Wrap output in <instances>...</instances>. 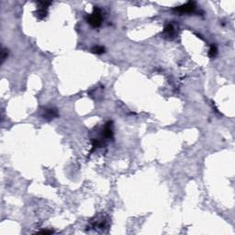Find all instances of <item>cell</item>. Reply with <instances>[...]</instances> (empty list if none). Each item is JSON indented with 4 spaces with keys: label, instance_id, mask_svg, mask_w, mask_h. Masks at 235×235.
<instances>
[{
    "label": "cell",
    "instance_id": "9c48e42d",
    "mask_svg": "<svg viewBox=\"0 0 235 235\" xmlns=\"http://www.w3.org/2000/svg\"><path fill=\"white\" fill-rule=\"evenodd\" d=\"M1 53H2V56H1V63L3 64V63L6 61V59H8V56H9V50L6 49V48H3Z\"/></svg>",
    "mask_w": 235,
    "mask_h": 235
},
{
    "label": "cell",
    "instance_id": "30bf717a",
    "mask_svg": "<svg viewBox=\"0 0 235 235\" xmlns=\"http://www.w3.org/2000/svg\"><path fill=\"white\" fill-rule=\"evenodd\" d=\"M40 232H41V233H44V234H51V233H53V231H52V230H41Z\"/></svg>",
    "mask_w": 235,
    "mask_h": 235
},
{
    "label": "cell",
    "instance_id": "ba28073f",
    "mask_svg": "<svg viewBox=\"0 0 235 235\" xmlns=\"http://www.w3.org/2000/svg\"><path fill=\"white\" fill-rule=\"evenodd\" d=\"M92 52L96 54H102L103 53H105V48L102 46H95L92 48Z\"/></svg>",
    "mask_w": 235,
    "mask_h": 235
},
{
    "label": "cell",
    "instance_id": "8992f818",
    "mask_svg": "<svg viewBox=\"0 0 235 235\" xmlns=\"http://www.w3.org/2000/svg\"><path fill=\"white\" fill-rule=\"evenodd\" d=\"M110 123H111V122H108L106 128H105L104 130H103V136H104L105 138H111L112 135H113L112 130L110 129V126H109Z\"/></svg>",
    "mask_w": 235,
    "mask_h": 235
},
{
    "label": "cell",
    "instance_id": "52a82bcc",
    "mask_svg": "<svg viewBox=\"0 0 235 235\" xmlns=\"http://www.w3.org/2000/svg\"><path fill=\"white\" fill-rule=\"evenodd\" d=\"M217 53H218V49H217V47H216L215 45H211V46H210V49H209V51H208V56H209L210 58H214V57L217 55Z\"/></svg>",
    "mask_w": 235,
    "mask_h": 235
},
{
    "label": "cell",
    "instance_id": "6da1fadb",
    "mask_svg": "<svg viewBox=\"0 0 235 235\" xmlns=\"http://www.w3.org/2000/svg\"><path fill=\"white\" fill-rule=\"evenodd\" d=\"M86 20L91 26H93L95 28L99 27L102 23V20H103V16H102L101 9H98L97 7H95L93 12L86 17Z\"/></svg>",
    "mask_w": 235,
    "mask_h": 235
},
{
    "label": "cell",
    "instance_id": "7a4b0ae2",
    "mask_svg": "<svg viewBox=\"0 0 235 235\" xmlns=\"http://www.w3.org/2000/svg\"><path fill=\"white\" fill-rule=\"evenodd\" d=\"M196 4L195 2H187L182 6H179L174 9V11L180 14H189L195 11L196 9Z\"/></svg>",
    "mask_w": 235,
    "mask_h": 235
},
{
    "label": "cell",
    "instance_id": "277c9868",
    "mask_svg": "<svg viewBox=\"0 0 235 235\" xmlns=\"http://www.w3.org/2000/svg\"><path fill=\"white\" fill-rule=\"evenodd\" d=\"M42 117H43V119H45L47 120H51V119L58 117V112H57V110L55 108H45Z\"/></svg>",
    "mask_w": 235,
    "mask_h": 235
},
{
    "label": "cell",
    "instance_id": "5b68a950",
    "mask_svg": "<svg viewBox=\"0 0 235 235\" xmlns=\"http://www.w3.org/2000/svg\"><path fill=\"white\" fill-rule=\"evenodd\" d=\"M163 33L167 38H171L174 37L175 34V31H174V27L170 23V24H166L163 30Z\"/></svg>",
    "mask_w": 235,
    "mask_h": 235
},
{
    "label": "cell",
    "instance_id": "3957f363",
    "mask_svg": "<svg viewBox=\"0 0 235 235\" xmlns=\"http://www.w3.org/2000/svg\"><path fill=\"white\" fill-rule=\"evenodd\" d=\"M40 9L37 11V17L39 19H43L47 15V9L48 7L51 5L50 2H40Z\"/></svg>",
    "mask_w": 235,
    "mask_h": 235
}]
</instances>
